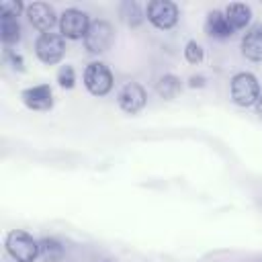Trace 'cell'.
Instances as JSON below:
<instances>
[{"label":"cell","instance_id":"8992f818","mask_svg":"<svg viewBox=\"0 0 262 262\" xmlns=\"http://www.w3.org/2000/svg\"><path fill=\"white\" fill-rule=\"evenodd\" d=\"M145 16L156 29L168 31V29L176 27L180 12H178V6L170 0H151V2H147Z\"/></svg>","mask_w":262,"mask_h":262},{"label":"cell","instance_id":"9a60e30c","mask_svg":"<svg viewBox=\"0 0 262 262\" xmlns=\"http://www.w3.org/2000/svg\"><path fill=\"white\" fill-rule=\"evenodd\" d=\"M39 256L47 262H59L63 258V246L53 237L39 239Z\"/></svg>","mask_w":262,"mask_h":262},{"label":"cell","instance_id":"3957f363","mask_svg":"<svg viewBox=\"0 0 262 262\" xmlns=\"http://www.w3.org/2000/svg\"><path fill=\"white\" fill-rule=\"evenodd\" d=\"M82 41H84V47H86L88 53L100 55V53L111 49V45L115 41V29H113L111 23H106L102 18L92 20L88 31H86V37Z\"/></svg>","mask_w":262,"mask_h":262},{"label":"cell","instance_id":"52a82bcc","mask_svg":"<svg viewBox=\"0 0 262 262\" xmlns=\"http://www.w3.org/2000/svg\"><path fill=\"white\" fill-rule=\"evenodd\" d=\"M88 27H90V18H88V14L84 10L68 8L59 16V35L63 39H72V41L84 39Z\"/></svg>","mask_w":262,"mask_h":262},{"label":"cell","instance_id":"277c9868","mask_svg":"<svg viewBox=\"0 0 262 262\" xmlns=\"http://www.w3.org/2000/svg\"><path fill=\"white\" fill-rule=\"evenodd\" d=\"M35 53L45 66H53L66 53V39L59 33H41L35 41Z\"/></svg>","mask_w":262,"mask_h":262},{"label":"cell","instance_id":"2e32d148","mask_svg":"<svg viewBox=\"0 0 262 262\" xmlns=\"http://www.w3.org/2000/svg\"><path fill=\"white\" fill-rule=\"evenodd\" d=\"M158 94L166 100H172L178 96L180 92V80L174 76V74H164L160 80H158V86H156Z\"/></svg>","mask_w":262,"mask_h":262},{"label":"cell","instance_id":"44dd1931","mask_svg":"<svg viewBox=\"0 0 262 262\" xmlns=\"http://www.w3.org/2000/svg\"><path fill=\"white\" fill-rule=\"evenodd\" d=\"M6 59L10 61V66H12L14 70H18V72H25V61H23L20 53H14L12 49H8V51H6Z\"/></svg>","mask_w":262,"mask_h":262},{"label":"cell","instance_id":"5b68a950","mask_svg":"<svg viewBox=\"0 0 262 262\" xmlns=\"http://www.w3.org/2000/svg\"><path fill=\"white\" fill-rule=\"evenodd\" d=\"M84 86L94 96H104L113 88V74L102 61H90L84 70Z\"/></svg>","mask_w":262,"mask_h":262},{"label":"cell","instance_id":"5bb4252c","mask_svg":"<svg viewBox=\"0 0 262 262\" xmlns=\"http://www.w3.org/2000/svg\"><path fill=\"white\" fill-rule=\"evenodd\" d=\"M0 39L4 45H14L20 39V25L18 18L0 16Z\"/></svg>","mask_w":262,"mask_h":262},{"label":"cell","instance_id":"4fadbf2b","mask_svg":"<svg viewBox=\"0 0 262 262\" xmlns=\"http://www.w3.org/2000/svg\"><path fill=\"white\" fill-rule=\"evenodd\" d=\"M223 14H225V18H227V23L231 25L233 31L246 29V27L250 25V20H252V8H250L248 4H242V2L229 4Z\"/></svg>","mask_w":262,"mask_h":262},{"label":"cell","instance_id":"ac0fdd59","mask_svg":"<svg viewBox=\"0 0 262 262\" xmlns=\"http://www.w3.org/2000/svg\"><path fill=\"white\" fill-rule=\"evenodd\" d=\"M57 84L61 86V88H66V90H70V88H74L76 86V72H74V68L72 66H61L59 70H57Z\"/></svg>","mask_w":262,"mask_h":262},{"label":"cell","instance_id":"d6986e66","mask_svg":"<svg viewBox=\"0 0 262 262\" xmlns=\"http://www.w3.org/2000/svg\"><path fill=\"white\" fill-rule=\"evenodd\" d=\"M121 8L129 10V12H123V10H121V16H125V20H127L131 27H137V25L141 23L143 16H141V10H139V6H137L135 2H123Z\"/></svg>","mask_w":262,"mask_h":262},{"label":"cell","instance_id":"9c48e42d","mask_svg":"<svg viewBox=\"0 0 262 262\" xmlns=\"http://www.w3.org/2000/svg\"><path fill=\"white\" fill-rule=\"evenodd\" d=\"M25 12H27L29 23H31L37 31H41V33H49L51 27H53L55 23H59V18H57L53 6L47 4V2H33V4L27 6Z\"/></svg>","mask_w":262,"mask_h":262},{"label":"cell","instance_id":"ffe728a7","mask_svg":"<svg viewBox=\"0 0 262 262\" xmlns=\"http://www.w3.org/2000/svg\"><path fill=\"white\" fill-rule=\"evenodd\" d=\"M23 10H27V6H23V2H18V0H4V2L0 4V12H2V16L18 18V14H20Z\"/></svg>","mask_w":262,"mask_h":262},{"label":"cell","instance_id":"30bf717a","mask_svg":"<svg viewBox=\"0 0 262 262\" xmlns=\"http://www.w3.org/2000/svg\"><path fill=\"white\" fill-rule=\"evenodd\" d=\"M20 98L31 111H49L53 106V92L49 84H37V86L25 88Z\"/></svg>","mask_w":262,"mask_h":262},{"label":"cell","instance_id":"8fae6325","mask_svg":"<svg viewBox=\"0 0 262 262\" xmlns=\"http://www.w3.org/2000/svg\"><path fill=\"white\" fill-rule=\"evenodd\" d=\"M242 53L252 61H262V25H254L244 33Z\"/></svg>","mask_w":262,"mask_h":262},{"label":"cell","instance_id":"ba28073f","mask_svg":"<svg viewBox=\"0 0 262 262\" xmlns=\"http://www.w3.org/2000/svg\"><path fill=\"white\" fill-rule=\"evenodd\" d=\"M117 102H119V106H121L123 113H127V115H137V113L145 106L147 94H145V90H143L141 84H137V82H127V84L119 90Z\"/></svg>","mask_w":262,"mask_h":262},{"label":"cell","instance_id":"7402d4cb","mask_svg":"<svg viewBox=\"0 0 262 262\" xmlns=\"http://www.w3.org/2000/svg\"><path fill=\"white\" fill-rule=\"evenodd\" d=\"M203 80H205L203 76H192V78H190V86H192V88H194V86H203V84H205Z\"/></svg>","mask_w":262,"mask_h":262},{"label":"cell","instance_id":"cb8c5ba5","mask_svg":"<svg viewBox=\"0 0 262 262\" xmlns=\"http://www.w3.org/2000/svg\"><path fill=\"white\" fill-rule=\"evenodd\" d=\"M106 262H108V260H106Z\"/></svg>","mask_w":262,"mask_h":262},{"label":"cell","instance_id":"603a6c76","mask_svg":"<svg viewBox=\"0 0 262 262\" xmlns=\"http://www.w3.org/2000/svg\"><path fill=\"white\" fill-rule=\"evenodd\" d=\"M254 106H256V115H258L260 121H262V94H260V98H258V102H256Z\"/></svg>","mask_w":262,"mask_h":262},{"label":"cell","instance_id":"7a4b0ae2","mask_svg":"<svg viewBox=\"0 0 262 262\" xmlns=\"http://www.w3.org/2000/svg\"><path fill=\"white\" fill-rule=\"evenodd\" d=\"M6 252L16 262H35L39 256V242L23 229H14L6 235Z\"/></svg>","mask_w":262,"mask_h":262},{"label":"cell","instance_id":"6da1fadb","mask_svg":"<svg viewBox=\"0 0 262 262\" xmlns=\"http://www.w3.org/2000/svg\"><path fill=\"white\" fill-rule=\"evenodd\" d=\"M229 90H231V100L237 104V106H252L258 102L260 98V84L256 80L254 74L250 72H239L231 78V84H229Z\"/></svg>","mask_w":262,"mask_h":262},{"label":"cell","instance_id":"e0dca14e","mask_svg":"<svg viewBox=\"0 0 262 262\" xmlns=\"http://www.w3.org/2000/svg\"><path fill=\"white\" fill-rule=\"evenodd\" d=\"M203 57H205V51H203V47H201L196 41H188V43L184 45V59H186L188 63L199 66V63L203 61Z\"/></svg>","mask_w":262,"mask_h":262},{"label":"cell","instance_id":"7c38bea8","mask_svg":"<svg viewBox=\"0 0 262 262\" xmlns=\"http://www.w3.org/2000/svg\"><path fill=\"white\" fill-rule=\"evenodd\" d=\"M205 31L209 37L213 39H229L235 31L231 29V25L227 23L225 14L221 10H213L207 14V20H205Z\"/></svg>","mask_w":262,"mask_h":262}]
</instances>
